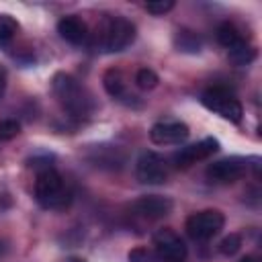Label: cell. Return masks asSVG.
Returning a JSON list of instances; mask_svg holds the SVG:
<instances>
[{
  "instance_id": "cb8c5ba5",
  "label": "cell",
  "mask_w": 262,
  "mask_h": 262,
  "mask_svg": "<svg viewBox=\"0 0 262 262\" xmlns=\"http://www.w3.org/2000/svg\"><path fill=\"white\" fill-rule=\"evenodd\" d=\"M63 262H86L84 258H80V256H70V258H66Z\"/></svg>"
},
{
  "instance_id": "ac0fdd59",
  "label": "cell",
  "mask_w": 262,
  "mask_h": 262,
  "mask_svg": "<svg viewBox=\"0 0 262 262\" xmlns=\"http://www.w3.org/2000/svg\"><path fill=\"white\" fill-rule=\"evenodd\" d=\"M158 82H160L158 74H156L154 70H149V68H141V70H137V74H135V84H137V88H141V90H151V88L158 86Z\"/></svg>"
},
{
  "instance_id": "2e32d148",
  "label": "cell",
  "mask_w": 262,
  "mask_h": 262,
  "mask_svg": "<svg viewBox=\"0 0 262 262\" xmlns=\"http://www.w3.org/2000/svg\"><path fill=\"white\" fill-rule=\"evenodd\" d=\"M174 43H176V47L180 51H186V53H199L201 51V39L192 31H186V29L176 33Z\"/></svg>"
},
{
  "instance_id": "8992f818",
  "label": "cell",
  "mask_w": 262,
  "mask_h": 262,
  "mask_svg": "<svg viewBox=\"0 0 262 262\" xmlns=\"http://www.w3.org/2000/svg\"><path fill=\"white\" fill-rule=\"evenodd\" d=\"M154 250L162 262H184L186 260V246L180 239V235L172 231L170 227H164L154 235Z\"/></svg>"
},
{
  "instance_id": "e0dca14e",
  "label": "cell",
  "mask_w": 262,
  "mask_h": 262,
  "mask_svg": "<svg viewBox=\"0 0 262 262\" xmlns=\"http://www.w3.org/2000/svg\"><path fill=\"white\" fill-rule=\"evenodd\" d=\"M18 31V23L10 14H0V47H6Z\"/></svg>"
},
{
  "instance_id": "52a82bcc",
  "label": "cell",
  "mask_w": 262,
  "mask_h": 262,
  "mask_svg": "<svg viewBox=\"0 0 262 262\" xmlns=\"http://www.w3.org/2000/svg\"><path fill=\"white\" fill-rule=\"evenodd\" d=\"M137 180L143 184H162L168 178L166 160L156 151H143L135 164Z\"/></svg>"
},
{
  "instance_id": "d6986e66",
  "label": "cell",
  "mask_w": 262,
  "mask_h": 262,
  "mask_svg": "<svg viewBox=\"0 0 262 262\" xmlns=\"http://www.w3.org/2000/svg\"><path fill=\"white\" fill-rule=\"evenodd\" d=\"M242 250V235L239 233H229V235H225L221 242H219V252L223 254V256H235L237 252Z\"/></svg>"
},
{
  "instance_id": "3957f363",
  "label": "cell",
  "mask_w": 262,
  "mask_h": 262,
  "mask_svg": "<svg viewBox=\"0 0 262 262\" xmlns=\"http://www.w3.org/2000/svg\"><path fill=\"white\" fill-rule=\"evenodd\" d=\"M201 102H203L205 108H209V111L221 115L223 119H227V121H231V123H239L242 117H244V106H242V102H239L229 90H225V88H221V86H215V88L205 90L203 96H201Z\"/></svg>"
},
{
  "instance_id": "4fadbf2b",
  "label": "cell",
  "mask_w": 262,
  "mask_h": 262,
  "mask_svg": "<svg viewBox=\"0 0 262 262\" xmlns=\"http://www.w3.org/2000/svg\"><path fill=\"white\" fill-rule=\"evenodd\" d=\"M215 35H217V41H219L223 47H227V49H231L233 45H237V43L244 41L242 35H239V31H237V27H235L233 23H229V20L221 23V25L217 27Z\"/></svg>"
},
{
  "instance_id": "7402d4cb",
  "label": "cell",
  "mask_w": 262,
  "mask_h": 262,
  "mask_svg": "<svg viewBox=\"0 0 262 262\" xmlns=\"http://www.w3.org/2000/svg\"><path fill=\"white\" fill-rule=\"evenodd\" d=\"M172 8H174V0H156V2L145 4V10L151 12V14H166Z\"/></svg>"
},
{
  "instance_id": "7a4b0ae2",
  "label": "cell",
  "mask_w": 262,
  "mask_h": 262,
  "mask_svg": "<svg viewBox=\"0 0 262 262\" xmlns=\"http://www.w3.org/2000/svg\"><path fill=\"white\" fill-rule=\"evenodd\" d=\"M51 88L53 94L57 96V100L63 104V108L74 115V117H84L90 108V102L82 90V86L78 84L76 78H72L66 72H57L51 80Z\"/></svg>"
},
{
  "instance_id": "9c48e42d",
  "label": "cell",
  "mask_w": 262,
  "mask_h": 262,
  "mask_svg": "<svg viewBox=\"0 0 262 262\" xmlns=\"http://www.w3.org/2000/svg\"><path fill=\"white\" fill-rule=\"evenodd\" d=\"M246 168L248 164L244 158H225V160H219L207 166V178L219 184L235 182L246 174Z\"/></svg>"
},
{
  "instance_id": "44dd1931",
  "label": "cell",
  "mask_w": 262,
  "mask_h": 262,
  "mask_svg": "<svg viewBox=\"0 0 262 262\" xmlns=\"http://www.w3.org/2000/svg\"><path fill=\"white\" fill-rule=\"evenodd\" d=\"M127 260L129 262H156V256H154L151 250H147L143 246H137L127 254Z\"/></svg>"
},
{
  "instance_id": "6da1fadb",
  "label": "cell",
  "mask_w": 262,
  "mask_h": 262,
  "mask_svg": "<svg viewBox=\"0 0 262 262\" xmlns=\"http://www.w3.org/2000/svg\"><path fill=\"white\" fill-rule=\"evenodd\" d=\"M35 199L43 209H63L70 203V192L59 172L43 168L35 180Z\"/></svg>"
},
{
  "instance_id": "9a60e30c",
  "label": "cell",
  "mask_w": 262,
  "mask_h": 262,
  "mask_svg": "<svg viewBox=\"0 0 262 262\" xmlns=\"http://www.w3.org/2000/svg\"><path fill=\"white\" fill-rule=\"evenodd\" d=\"M102 86H104L106 94L113 96V98H119V96L125 94V82H123V76H121L119 70H108V72H104V76H102Z\"/></svg>"
},
{
  "instance_id": "d4e9b609",
  "label": "cell",
  "mask_w": 262,
  "mask_h": 262,
  "mask_svg": "<svg viewBox=\"0 0 262 262\" xmlns=\"http://www.w3.org/2000/svg\"><path fill=\"white\" fill-rule=\"evenodd\" d=\"M239 262H256V258H254V256H244Z\"/></svg>"
},
{
  "instance_id": "30bf717a",
  "label": "cell",
  "mask_w": 262,
  "mask_h": 262,
  "mask_svg": "<svg viewBox=\"0 0 262 262\" xmlns=\"http://www.w3.org/2000/svg\"><path fill=\"white\" fill-rule=\"evenodd\" d=\"M131 211L141 219H162L172 211V201L160 194H145L131 203Z\"/></svg>"
},
{
  "instance_id": "ffe728a7",
  "label": "cell",
  "mask_w": 262,
  "mask_h": 262,
  "mask_svg": "<svg viewBox=\"0 0 262 262\" xmlns=\"http://www.w3.org/2000/svg\"><path fill=\"white\" fill-rule=\"evenodd\" d=\"M20 133V125L14 119H2L0 121V139L2 141H10Z\"/></svg>"
},
{
  "instance_id": "5bb4252c",
  "label": "cell",
  "mask_w": 262,
  "mask_h": 262,
  "mask_svg": "<svg viewBox=\"0 0 262 262\" xmlns=\"http://www.w3.org/2000/svg\"><path fill=\"white\" fill-rule=\"evenodd\" d=\"M227 55H229V61L231 63H235V66H248V63H252L256 59V49L252 45H248L246 41H242V43L233 45Z\"/></svg>"
},
{
  "instance_id": "7c38bea8",
  "label": "cell",
  "mask_w": 262,
  "mask_h": 262,
  "mask_svg": "<svg viewBox=\"0 0 262 262\" xmlns=\"http://www.w3.org/2000/svg\"><path fill=\"white\" fill-rule=\"evenodd\" d=\"M57 33H59V37L61 39H66L68 43H72V45H78V43H82L84 39H86V23L82 20V18H78V16H63L59 23H57Z\"/></svg>"
},
{
  "instance_id": "8fae6325",
  "label": "cell",
  "mask_w": 262,
  "mask_h": 262,
  "mask_svg": "<svg viewBox=\"0 0 262 262\" xmlns=\"http://www.w3.org/2000/svg\"><path fill=\"white\" fill-rule=\"evenodd\" d=\"M217 149H219V141L215 137H205V139H201V141H196L192 145H186L180 151H176L172 160H174V164L178 168H186V166H190V164H194L199 160H205V158L213 156Z\"/></svg>"
},
{
  "instance_id": "5b68a950",
  "label": "cell",
  "mask_w": 262,
  "mask_h": 262,
  "mask_svg": "<svg viewBox=\"0 0 262 262\" xmlns=\"http://www.w3.org/2000/svg\"><path fill=\"white\" fill-rule=\"evenodd\" d=\"M225 225V217L221 211L217 209H205V211H199V213H192L184 227H186V233L196 239V242H207L211 239L213 235H217Z\"/></svg>"
},
{
  "instance_id": "ba28073f",
  "label": "cell",
  "mask_w": 262,
  "mask_h": 262,
  "mask_svg": "<svg viewBox=\"0 0 262 262\" xmlns=\"http://www.w3.org/2000/svg\"><path fill=\"white\" fill-rule=\"evenodd\" d=\"M188 135H190V129L182 121H162L149 129V139L156 145H178L186 141Z\"/></svg>"
},
{
  "instance_id": "603a6c76",
  "label": "cell",
  "mask_w": 262,
  "mask_h": 262,
  "mask_svg": "<svg viewBox=\"0 0 262 262\" xmlns=\"http://www.w3.org/2000/svg\"><path fill=\"white\" fill-rule=\"evenodd\" d=\"M4 90H6V72L0 68V96L4 94Z\"/></svg>"
},
{
  "instance_id": "277c9868",
  "label": "cell",
  "mask_w": 262,
  "mask_h": 262,
  "mask_svg": "<svg viewBox=\"0 0 262 262\" xmlns=\"http://www.w3.org/2000/svg\"><path fill=\"white\" fill-rule=\"evenodd\" d=\"M135 41V25L125 16H111L102 27V51H123Z\"/></svg>"
}]
</instances>
